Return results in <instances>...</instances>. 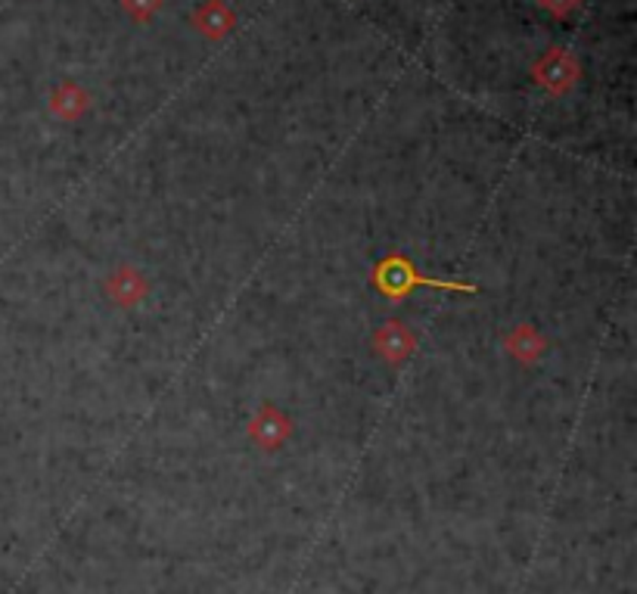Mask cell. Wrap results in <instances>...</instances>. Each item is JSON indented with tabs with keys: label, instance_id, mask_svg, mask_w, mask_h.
Masks as SVG:
<instances>
[{
	"label": "cell",
	"instance_id": "obj_10",
	"mask_svg": "<svg viewBox=\"0 0 637 594\" xmlns=\"http://www.w3.org/2000/svg\"><path fill=\"white\" fill-rule=\"evenodd\" d=\"M538 3L548 10L550 16H557V20L570 16L572 10H578V7H582V0H538Z\"/></svg>",
	"mask_w": 637,
	"mask_h": 594
},
{
	"label": "cell",
	"instance_id": "obj_6",
	"mask_svg": "<svg viewBox=\"0 0 637 594\" xmlns=\"http://www.w3.org/2000/svg\"><path fill=\"white\" fill-rule=\"evenodd\" d=\"M190 23H193V28H197L199 35H205L209 41H221L224 35L234 32L237 13H234L224 0H205V3H199L197 10H193Z\"/></svg>",
	"mask_w": 637,
	"mask_h": 594
},
{
	"label": "cell",
	"instance_id": "obj_9",
	"mask_svg": "<svg viewBox=\"0 0 637 594\" xmlns=\"http://www.w3.org/2000/svg\"><path fill=\"white\" fill-rule=\"evenodd\" d=\"M125 13L132 16L134 23H150L155 16V10L162 7V0H122Z\"/></svg>",
	"mask_w": 637,
	"mask_h": 594
},
{
	"label": "cell",
	"instance_id": "obj_3",
	"mask_svg": "<svg viewBox=\"0 0 637 594\" xmlns=\"http://www.w3.org/2000/svg\"><path fill=\"white\" fill-rule=\"evenodd\" d=\"M292 436V418L284 414L274 401H262L255 418L249 420V440L262 451H280Z\"/></svg>",
	"mask_w": 637,
	"mask_h": 594
},
{
	"label": "cell",
	"instance_id": "obj_4",
	"mask_svg": "<svg viewBox=\"0 0 637 594\" xmlns=\"http://www.w3.org/2000/svg\"><path fill=\"white\" fill-rule=\"evenodd\" d=\"M417 349V336L414 331L404 324V321H383L374 333V352L386 361V364H392V368H401L411 355Z\"/></svg>",
	"mask_w": 637,
	"mask_h": 594
},
{
	"label": "cell",
	"instance_id": "obj_1",
	"mask_svg": "<svg viewBox=\"0 0 637 594\" xmlns=\"http://www.w3.org/2000/svg\"><path fill=\"white\" fill-rule=\"evenodd\" d=\"M371 284L379 296L401 302L408 299L414 289H445V293H476V284H461V281H441V277H426L417 264L411 262L404 252H389L386 259L371 268Z\"/></svg>",
	"mask_w": 637,
	"mask_h": 594
},
{
	"label": "cell",
	"instance_id": "obj_5",
	"mask_svg": "<svg viewBox=\"0 0 637 594\" xmlns=\"http://www.w3.org/2000/svg\"><path fill=\"white\" fill-rule=\"evenodd\" d=\"M150 284L143 277V271H137L134 264H118L107 277V296H110L112 306L118 309H134L147 299Z\"/></svg>",
	"mask_w": 637,
	"mask_h": 594
},
{
	"label": "cell",
	"instance_id": "obj_2",
	"mask_svg": "<svg viewBox=\"0 0 637 594\" xmlns=\"http://www.w3.org/2000/svg\"><path fill=\"white\" fill-rule=\"evenodd\" d=\"M532 72H535V82L548 94H553V97L570 94L575 88V82H578V75H582L578 60L572 57L570 50H560V47H550L548 53L535 63Z\"/></svg>",
	"mask_w": 637,
	"mask_h": 594
},
{
	"label": "cell",
	"instance_id": "obj_8",
	"mask_svg": "<svg viewBox=\"0 0 637 594\" xmlns=\"http://www.w3.org/2000/svg\"><path fill=\"white\" fill-rule=\"evenodd\" d=\"M90 107V94L78 82H60L53 94H50V110L57 119H63V122H78Z\"/></svg>",
	"mask_w": 637,
	"mask_h": 594
},
{
	"label": "cell",
	"instance_id": "obj_7",
	"mask_svg": "<svg viewBox=\"0 0 637 594\" xmlns=\"http://www.w3.org/2000/svg\"><path fill=\"white\" fill-rule=\"evenodd\" d=\"M504 346L510 358H516L520 364H535L541 355L548 352V339L535 324H516L513 331L507 333Z\"/></svg>",
	"mask_w": 637,
	"mask_h": 594
}]
</instances>
